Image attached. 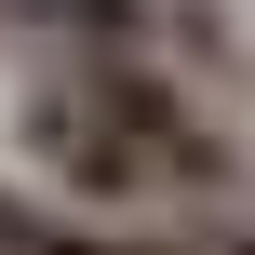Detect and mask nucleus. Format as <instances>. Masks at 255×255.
Here are the masks:
<instances>
[{
  "mask_svg": "<svg viewBox=\"0 0 255 255\" xmlns=\"http://www.w3.org/2000/svg\"><path fill=\"white\" fill-rule=\"evenodd\" d=\"M13 175L81 202V215H121V229L242 202L229 121L202 108V67L161 54V40H54V54H27L13 67Z\"/></svg>",
  "mask_w": 255,
  "mask_h": 255,
  "instance_id": "obj_1",
  "label": "nucleus"
}]
</instances>
